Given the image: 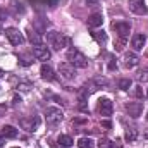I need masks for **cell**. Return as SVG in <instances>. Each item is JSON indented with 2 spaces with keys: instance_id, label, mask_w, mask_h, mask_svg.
<instances>
[{
  "instance_id": "1",
  "label": "cell",
  "mask_w": 148,
  "mask_h": 148,
  "mask_svg": "<svg viewBox=\"0 0 148 148\" xmlns=\"http://www.w3.org/2000/svg\"><path fill=\"white\" fill-rule=\"evenodd\" d=\"M67 60H69V64H73L74 67H81L83 69V67L88 66V59L77 48H74V47L67 50Z\"/></svg>"
},
{
  "instance_id": "2",
  "label": "cell",
  "mask_w": 148,
  "mask_h": 148,
  "mask_svg": "<svg viewBox=\"0 0 148 148\" xmlns=\"http://www.w3.org/2000/svg\"><path fill=\"white\" fill-rule=\"evenodd\" d=\"M45 119H47V124H48L50 127H55L57 124L62 122L64 114H62L60 109H57V107H48V109L45 110Z\"/></svg>"
},
{
  "instance_id": "3",
  "label": "cell",
  "mask_w": 148,
  "mask_h": 148,
  "mask_svg": "<svg viewBox=\"0 0 148 148\" xmlns=\"http://www.w3.org/2000/svg\"><path fill=\"white\" fill-rule=\"evenodd\" d=\"M47 41H48L55 50H60V48H64V47L69 43V38H66L62 33L50 31V33H47Z\"/></svg>"
},
{
  "instance_id": "4",
  "label": "cell",
  "mask_w": 148,
  "mask_h": 148,
  "mask_svg": "<svg viewBox=\"0 0 148 148\" xmlns=\"http://www.w3.org/2000/svg\"><path fill=\"white\" fill-rule=\"evenodd\" d=\"M5 36L9 38V41H10L12 45H16V47H19V45L24 43L23 33H21L19 29H16V28H7V29H5Z\"/></svg>"
},
{
  "instance_id": "5",
  "label": "cell",
  "mask_w": 148,
  "mask_h": 148,
  "mask_svg": "<svg viewBox=\"0 0 148 148\" xmlns=\"http://www.w3.org/2000/svg\"><path fill=\"white\" fill-rule=\"evenodd\" d=\"M127 3H129V9L138 16H143L148 12V7L143 0H127Z\"/></svg>"
},
{
  "instance_id": "6",
  "label": "cell",
  "mask_w": 148,
  "mask_h": 148,
  "mask_svg": "<svg viewBox=\"0 0 148 148\" xmlns=\"http://www.w3.org/2000/svg\"><path fill=\"white\" fill-rule=\"evenodd\" d=\"M59 73L62 74V77H66V79H73V77H76V67L73 64H69V62H62L59 66Z\"/></svg>"
},
{
  "instance_id": "7",
  "label": "cell",
  "mask_w": 148,
  "mask_h": 148,
  "mask_svg": "<svg viewBox=\"0 0 148 148\" xmlns=\"http://www.w3.org/2000/svg\"><path fill=\"white\" fill-rule=\"evenodd\" d=\"M126 110L127 114L131 115V117H140L141 115V112H143V103L141 102H129V103H126Z\"/></svg>"
},
{
  "instance_id": "8",
  "label": "cell",
  "mask_w": 148,
  "mask_h": 148,
  "mask_svg": "<svg viewBox=\"0 0 148 148\" xmlns=\"http://www.w3.org/2000/svg\"><path fill=\"white\" fill-rule=\"evenodd\" d=\"M112 110H114V105H112V102L109 98H102V100L98 102V112H100L102 115L109 117V115H112Z\"/></svg>"
},
{
  "instance_id": "9",
  "label": "cell",
  "mask_w": 148,
  "mask_h": 148,
  "mask_svg": "<svg viewBox=\"0 0 148 148\" xmlns=\"http://www.w3.org/2000/svg\"><path fill=\"white\" fill-rule=\"evenodd\" d=\"M112 28L115 29V33L119 35V38H127L129 35V29H131V26H129V23H114L112 24Z\"/></svg>"
},
{
  "instance_id": "10",
  "label": "cell",
  "mask_w": 148,
  "mask_h": 148,
  "mask_svg": "<svg viewBox=\"0 0 148 148\" xmlns=\"http://www.w3.org/2000/svg\"><path fill=\"white\" fill-rule=\"evenodd\" d=\"M38 124H40V121H38L36 117H35V119H33V117H31V119H21V121H19V126H21L23 129L29 131V133H31V131H36Z\"/></svg>"
},
{
  "instance_id": "11",
  "label": "cell",
  "mask_w": 148,
  "mask_h": 148,
  "mask_svg": "<svg viewBox=\"0 0 148 148\" xmlns=\"http://www.w3.org/2000/svg\"><path fill=\"white\" fill-rule=\"evenodd\" d=\"M33 55L36 57L38 60H48L52 53H50V50H48L47 47H41V45H40V47H35V48H33Z\"/></svg>"
},
{
  "instance_id": "12",
  "label": "cell",
  "mask_w": 148,
  "mask_h": 148,
  "mask_svg": "<svg viewBox=\"0 0 148 148\" xmlns=\"http://www.w3.org/2000/svg\"><path fill=\"white\" fill-rule=\"evenodd\" d=\"M145 43H147V36H145L143 33H136V35L133 36V40H131V45H133L134 50H143Z\"/></svg>"
},
{
  "instance_id": "13",
  "label": "cell",
  "mask_w": 148,
  "mask_h": 148,
  "mask_svg": "<svg viewBox=\"0 0 148 148\" xmlns=\"http://www.w3.org/2000/svg\"><path fill=\"white\" fill-rule=\"evenodd\" d=\"M138 64H140V57L134 52H127L124 55V66L126 67H136Z\"/></svg>"
},
{
  "instance_id": "14",
  "label": "cell",
  "mask_w": 148,
  "mask_h": 148,
  "mask_svg": "<svg viewBox=\"0 0 148 148\" xmlns=\"http://www.w3.org/2000/svg\"><path fill=\"white\" fill-rule=\"evenodd\" d=\"M40 74H41V77H43L45 81H53V79H55V73H53V69H52L50 66H47V64L41 66Z\"/></svg>"
},
{
  "instance_id": "15",
  "label": "cell",
  "mask_w": 148,
  "mask_h": 148,
  "mask_svg": "<svg viewBox=\"0 0 148 148\" xmlns=\"http://www.w3.org/2000/svg\"><path fill=\"white\" fill-rule=\"evenodd\" d=\"M17 134H19V131L14 127V126H3L2 127V136L3 138H10V140H14V138H17Z\"/></svg>"
},
{
  "instance_id": "16",
  "label": "cell",
  "mask_w": 148,
  "mask_h": 148,
  "mask_svg": "<svg viewBox=\"0 0 148 148\" xmlns=\"http://www.w3.org/2000/svg\"><path fill=\"white\" fill-rule=\"evenodd\" d=\"M102 23H103L102 14H91L88 17V26L90 28H98V26H102Z\"/></svg>"
},
{
  "instance_id": "17",
  "label": "cell",
  "mask_w": 148,
  "mask_h": 148,
  "mask_svg": "<svg viewBox=\"0 0 148 148\" xmlns=\"http://www.w3.org/2000/svg\"><path fill=\"white\" fill-rule=\"evenodd\" d=\"M28 40L35 45V47H40L41 45V35L38 33V31H35V29H28Z\"/></svg>"
},
{
  "instance_id": "18",
  "label": "cell",
  "mask_w": 148,
  "mask_h": 148,
  "mask_svg": "<svg viewBox=\"0 0 148 148\" xmlns=\"http://www.w3.org/2000/svg\"><path fill=\"white\" fill-rule=\"evenodd\" d=\"M57 143L62 145V147H66V148H69V147H73L74 145V140L71 138V136H67V134H60L59 140H57Z\"/></svg>"
},
{
  "instance_id": "19",
  "label": "cell",
  "mask_w": 148,
  "mask_h": 148,
  "mask_svg": "<svg viewBox=\"0 0 148 148\" xmlns=\"http://www.w3.org/2000/svg\"><path fill=\"white\" fill-rule=\"evenodd\" d=\"M91 36L95 38L98 43H107V35H105L103 31H93V33H91Z\"/></svg>"
},
{
  "instance_id": "20",
  "label": "cell",
  "mask_w": 148,
  "mask_h": 148,
  "mask_svg": "<svg viewBox=\"0 0 148 148\" xmlns=\"http://www.w3.org/2000/svg\"><path fill=\"white\" fill-rule=\"evenodd\" d=\"M77 147L79 148H93V140L91 138H81L77 141Z\"/></svg>"
},
{
  "instance_id": "21",
  "label": "cell",
  "mask_w": 148,
  "mask_h": 148,
  "mask_svg": "<svg viewBox=\"0 0 148 148\" xmlns=\"http://www.w3.org/2000/svg\"><path fill=\"white\" fill-rule=\"evenodd\" d=\"M136 138H138L136 129H134V127H127V129H126V140H127V141H134Z\"/></svg>"
},
{
  "instance_id": "22",
  "label": "cell",
  "mask_w": 148,
  "mask_h": 148,
  "mask_svg": "<svg viewBox=\"0 0 148 148\" xmlns=\"http://www.w3.org/2000/svg\"><path fill=\"white\" fill-rule=\"evenodd\" d=\"M98 148H115V145L112 143L110 140H107V138H102V140L98 141Z\"/></svg>"
},
{
  "instance_id": "23",
  "label": "cell",
  "mask_w": 148,
  "mask_h": 148,
  "mask_svg": "<svg viewBox=\"0 0 148 148\" xmlns=\"http://www.w3.org/2000/svg\"><path fill=\"white\" fill-rule=\"evenodd\" d=\"M93 83L97 84V88H102V86L105 88V86L109 84V81H107L105 77H95V79H93Z\"/></svg>"
},
{
  "instance_id": "24",
  "label": "cell",
  "mask_w": 148,
  "mask_h": 148,
  "mask_svg": "<svg viewBox=\"0 0 148 148\" xmlns=\"http://www.w3.org/2000/svg\"><path fill=\"white\" fill-rule=\"evenodd\" d=\"M129 86H131V79H121L119 81V88L121 90L126 91V90H129Z\"/></svg>"
},
{
  "instance_id": "25",
  "label": "cell",
  "mask_w": 148,
  "mask_h": 148,
  "mask_svg": "<svg viewBox=\"0 0 148 148\" xmlns=\"http://www.w3.org/2000/svg\"><path fill=\"white\" fill-rule=\"evenodd\" d=\"M138 79H140L141 83H147V81H148V69L140 71V73H138Z\"/></svg>"
},
{
  "instance_id": "26",
  "label": "cell",
  "mask_w": 148,
  "mask_h": 148,
  "mask_svg": "<svg viewBox=\"0 0 148 148\" xmlns=\"http://www.w3.org/2000/svg\"><path fill=\"white\" fill-rule=\"evenodd\" d=\"M79 109H81L83 112H88V107H86V97H84V95L79 97Z\"/></svg>"
},
{
  "instance_id": "27",
  "label": "cell",
  "mask_w": 148,
  "mask_h": 148,
  "mask_svg": "<svg viewBox=\"0 0 148 148\" xmlns=\"http://www.w3.org/2000/svg\"><path fill=\"white\" fill-rule=\"evenodd\" d=\"M33 86L29 84V83H21V84H17V90H21V91H29Z\"/></svg>"
},
{
  "instance_id": "28",
  "label": "cell",
  "mask_w": 148,
  "mask_h": 148,
  "mask_svg": "<svg viewBox=\"0 0 148 148\" xmlns=\"http://www.w3.org/2000/svg\"><path fill=\"white\" fill-rule=\"evenodd\" d=\"M19 60H21V66H29V64H31V59L26 57V55H21Z\"/></svg>"
},
{
  "instance_id": "29",
  "label": "cell",
  "mask_w": 148,
  "mask_h": 148,
  "mask_svg": "<svg viewBox=\"0 0 148 148\" xmlns=\"http://www.w3.org/2000/svg\"><path fill=\"white\" fill-rule=\"evenodd\" d=\"M134 97H136V98H143V88H141V86H136V90H134Z\"/></svg>"
},
{
  "instance_id": "30",
  "label": "cell",
  "mask_w": 148,
  "mask_h": 148,
  "mask_svg": "<svg viewBox=\"0 0 148 148\" xmlns=\"http://www.w3.org/2000/svg\"><path fill=\"white\" fill-rule=\"evenodd\" d=\"M124 43H126V40H124V38H119V41H117V47H115V48H117V50H122V48H124Z\"/></svg>"
},
{
  "instance_id": "31",
  "label": "cell",
  "mask_w": 148,
  "mask_h": 148,
  "mask_svg": "<svg viewBox=\"0 0 148 148\" xmlns=\"http://www.w3.org/2000/svg\"><path fill=\"white\" fill-rule=\"evenodd\" d=\"M86 3H88L90 7H95V5H97L98 2H97V0H86Z\"/></svg>"
},
{
  "instance_id": "32",
  "label": "cell",
  "mask_w": 148,
  "mask_h": 148,
  "mask_svg": "<svg viewBox=\"0 0 148 148\" xmlns=\"http://www.w3.org/2000/svg\"><path fill=\"white\" fill-rule=\"evenodd\" d=\"M3 145H5V138H3V136L0 134V148L3 147Z\"/></svg>"
},
{
  "instance_id": "33",
  "label": "cell",
  "mask_w": 148,
  "mask_h": 148,
  "mask_svg": "<svg viewBox=\"0 0 148 148\" xmlns=\"http://www.w3.org/2000/svg\"><path fill=\"white\" fill-rule=\"evenodd\" d=\"M14 103H16V105L21 103V97H14Z\"/></svg>"
},
{
  "instance_id": "34",
  "label": "cell",
  "mask_w": 148,
  "mask_h": 148,
  "mask_svg": "<svg viewBox=\"0 0 148 148\" xmlns=\"http://www.w3.org/2000/svg\"><path fill=\"white\" fill-rule=\"evenodd\" d=\"M102 126H103V127H110V122H109V121H103Z\"/></svg>"
},
{
  "instance_id": "35",
  "label": "cell",
  "mask_w": 148,
  "mask_h": 148,
  "mask_svg": "<svg viewBox=\"0 0 148 148\" xmlns=\"http://www.w3.org/2000/svg\"><path fill=\"white\" fill-rule=\"evenodd\" d=\"M145 138H147V140H148V127H147V129H145Z\"/></svg>"
},
{
  "instance_id": "36",
  "label": "cell",
  "mask_w": 148,
  "mask_h": 148,
  "mask_svg": "<svg viewBox=\"0 0 148 148\" xmlns=\"http://www.w3.org/2000/svg\"><path fill=\"white\" fill-rule=\"evenodd\" d=\"M3 76H5V73H3V71L0 69V77H3Z\"/></svg>"
},
{
  "instance_id": "37",
  "label": "cell",
  "mask_w": 148,
  "mask_h": 148,
  "mask_svg": "<svg viewBox=\"0 0 148 148\" xmlns=\"http://www.w3.org/2000/svg\"><path fill=\"white\" fill-rule=\"evenodd\" d=\"M3 110H5V109H3V107H0V115H2V114H3Z\"/></svg>"
},
{
  "instance_id": "38",
  "label": "cell",
  "mask_w": 148,
  "mask_h": 148,
  "mask_svg": "<svg viewBox=\"0 0 148 148\" xmlns=\"http://www.w3.org/2000/svg\"><path fill=\"white\" fill-rule=\"evenodd\" d=\"M55 148H66V147H62V145H57V147H55Z\"/></svg>"
},
{
  "instance_id": "39",
  "label": "cell",
  "mask_w": 148,
  "mask_h": 148,
  "mask_svg": "<svg viewBox=\"0 0 148 148\" xmlns=\"http://www.w3.org/2000/svg\"><path fill=\"white\" fill-rule=\"evenodd\" d=\"M147 57H148V50H147Z\"/></svg>"
},
{
  "instance_id": "40",
  "label": "cell",
  "mask_w": 148,
  "mask_h": 148,
  "mask_svg": "<svg viewBox=\"0 0 148 148\" xmlns=\"http://www.w3.org/2000/svg\"><path fill=\"white\" fill-rule=\"evenodd\" d=\"M147 119H148V112H147Z\"/></svg>"
},
{
  "instance_id": "41",
  "label": "cell",
  "mask_w": 148,
  "mask_h": 148,
  "mask_svg": "<svg viewBox=\"0 0 148 148\" xmlns=\"http://www.w3.org/2000/svg\"><path fill=\"white\" fill-rule=\"evenodd\" d=\"M147 97H148V91H147Z\"/></svg>"
}]
</instances>
